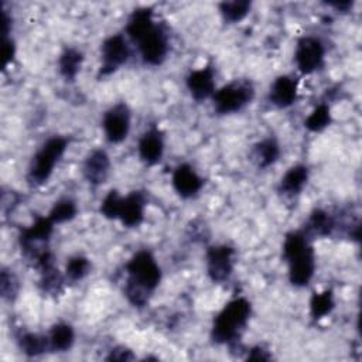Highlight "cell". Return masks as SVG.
<instances>
[{
  "mask_svg": "<svg viewBox=\"0 0 362 362\" xmlns=\"http://www.w3.org/2000/svg\"><path fill=\"white\" fill-rule=\"evenodd\" d=\"M297 90L298 83L294 78L288 75H280L274 79V82L270 86L269 100L277 107H288L296 102Z\"/></svg>",
  "mask_w": 362,
  "mask_h": 362,
  "instance_id": "e0dca14e",
  "label": "cell"
},
{
  "mask_svg": "<svg viewBox=\"0 0 362 362\" xmlns=\"http://www.w3.org/2000/svg\"><path fill=\"white\" fill-rule=\"evenodd\" d=\"M76 212H78V208H76V204L69 199V198H62L59 201H57L49 214H48V218L57 225V223H65L68 221H72L75 216H76Z\"/></svg>",
  "mask_w": 362,
  "mask_h": 362,
  "instance_id": "83f0119b",
  "label": "cell"
},
{
  "mask_svg": "<svg viewBox=\"0 0 362 362\" xmlns=\"http://www.w3.org/2000/svg\"><path fill=\"white\" fill-rule=\"evenodd\" d=\"M252 3L249 0H230L219 3V11L225 21L238 23L243 20L250 11Z\"/></svg>",
  "mask_w": 362,
  "mask_h": 362,
  "instance_id": "d4e9b609",
  "label": "cell"
},
{
  "mask_svg": "<svg viewBox=\"0 0 362 362\" xmlns=\"http://www.w3.org/2000/svg\"><path fill=\"white\" fill-rule=\"evenodd\" d=\"M0 290H1L3 298H7V300H11L17 294L18 283H17V279L14 277V274L10 270H6V269L1 270Z\"/></svg>",
  "mask_w": 362,
  "mask_h": 362,
  "instance_id": "4dcf8cb0",
  "label": "cell"
},
{
  "mask_svg": "<svg viewBox=\"0 0 362 362\" xmlns=\"http://www.w3.org/2000/svg\"><path fill=\"white\" fill-rule=\"evenodd\" d=\"M103 133L112 144H119L126 140L130 132V109L124 102L110 106L102 119Z\"/></svg>",
  "mask_w": 362,
  "mask_h": 362,
  "instance_id": "52a82bcc",
  "label": "cell"
},
{
  "mask_svg": "<svg viewBox=\"0 0 362 362\" xmlns=\"http://www.w3.org/2000/svg\"><path fill=\"white\" fill-rule=\"evenodd\" d=\"M14 55H16V45H14V41L8 37L3 38V68L6 69L8 66L10 62H13L14 59Z\"/></svg>",
  "mask_w": 362,
  "mask_h": 362,
  "instance_id": "1f68e13d",
  "label": "cell"
},
{
  "mask_svg": "<svg viewBox=\"0 0 362 362\" xmlns=\"http://www.w3.org/2000/svg\"><path fill=\"white\" fill-rule=\"evenodd\" d=\"M235 249L228 245L211 246L206 250V273L215 283L228 280L233 272Z\"/></svg>",
  "mask_w": 362,
  "mask_h": 362,
  "instance_id": "9c48e42d",
  "label": "cell"
},
{
  "mask_svg": "<svg viewBox=\"0 0 362 362\" xmlns=\"http://www.w3.org/2000/svg\"><path fill=\"white\" fill-rule=\"evenodd\" d=\"M82 173L85 180L90 185L103 184L107 180L110 173V158L107 153L102 148L92 150L83 161Z\"/></svg>",
  "mask_w": 362,
  "mask_h": 362,
  "instance_id": "7c38bea8",
  "label": "cell"
},
{
  "mask_svg": "<svg viewBox=\"0 0 362 362\" xmlns=\"http://www.w3.org/2000/svg\"><path fill=\"white\" fill-rule=\"evenodd\" d=\"M187 88L197 100H205L215 93V72L211 65L191 71L187 76Z\"/></svg>",
  "mask_w": 362,
  "mask_h": 362,
  "instance_id": "4fadbf2b",
  "label": "cell"
},
{
  "mask_svg": "<svg viewBox=\"0 0 362 362\" xmlns=\"http://www.w3.org/2000/svg\"><path fill=\"white\" fill-rule=\"evenodd\" d=\"M139 157L147 165L157 164L164 153V137L157 127H151L143 133L139 140Z\"/></svg>",
  "mask_w": 362,
  "mask_h": 362,
  "instance_id": "9a60e30c",
  "label": "cell"
},
{
  "mask_svg": "<svg viewBox=\"0 0 362 362\" xmlns=\"http://www.w3.org/2000/svg\"><path fill=\"white\" fill-rule=\"evenodd\" d=\"M66 147L68 139L62 136H52L44 141V144L37 150L30 161L27 173L28 184L33 187L45 184L52 175L54 168L64 156Z\"/></svg>",
  "mask_w": 362,
  "mask_h": 362,
  "instance_id": "3957f363",
  "label": "cell"
},
{
  "mask_svg": "<svg viewBox=\"0 0 362 362\" xmlns=\"http://www.w3.org/2000/svg\"><path fill=\"white\" fill-rule=\"evenodd\" d=\"M247 361H269L270 355L262 346H255L247 352Z\"/></svg>",
  "mask_w": 362,
  "mask_h": 362,
  "instance_id": "836d02e7",
  "label": "cell"
},
{
  "mask_svg": "<svg viewBox=\"0 0 362 362\" xmlns=\"http://www.w3.org/2000/svg\"><path fill=\"white\" fill-rule=\"evenodd\" d=\"M156 27L153 18V10L150 7L136 8L129 17L126 25V34L134 42H139L143 37H146Z\"/></svg>",
  "mask_w": 362,
  "mask_h": 362,
  "instance_id": "ac0fdd59",
  "label": "cell"
},
{
  "mask_svg": "<svg viewBox=\"0 0 362 362\" xmlns=\"http://www.w3.org/2000/svg\"><path fill=\"white\" fill-rule=\"evenodd\" d=\"M122 195L116 189H110L100 204V214L107 219H117L122 205Z\"/></svg>",
  "mask_w": 362,
  "mask_h": 362,
  "instance_id": "f546056e",
  "label": "cell"
},
{
  "mask_svg": "<svg viewBox=\"0 0 362 362\" xmlns=\"http://www.w3.org/2000/svg\"><path fill=\"white\" fill-rule=\"evenodd\" d=\"M331 123V110L325 103L318 105L304 120V127L310 132L318 133L328 127Z\"/></svg>",
  "mask_w": 362,
  "mask_h": 362,
  "instance_id": "4316f807",
  "label": "cell"
},
{
  "mask_svg": "<svg viewBox=\"0 0 362 362\" xmlns=\"http://www.w3.org/2000/svg\"><path fill=\"white\" fill-rule=\"evenodd\" d=\"M328 6H331V7H334L335 10H339V11H346V10H349V7H352V1H349V0H344V1H328L327 3Z\"/></svg>",
  "mask_w": 362,
  "mask_h": 362,
  "instance_id": "d590c367",
  "label": "cell"
},
{
  "mask_svg": "<svg viewBox=\"0 0 362 362\" xmlns=\"http://www.w3.org/2000/svg\"><path fill=\"white\" fill-rule=\"evenodd\" d=\"M280 156V146L276 139L267 137L253 146V157L260 168H266L277 161Z\"/></svg>",
  "mask_w": 362,
  "mask_h": 362,
  "instance_id": "603a6c76",
  "label": "cell"
},
{
  "mask_svg": "<svg viewBox=\"0 0 362 362\" xmlns=\"http://www.w3.org/2000/svg\"><path fill=\"white\" fill-rule=\"evenodd\" d=\"M325 48L324 44L313 35L301 37L297 41L294 59L298 71L304 75H310L317 71L324 61Z\"/></svg>",
  "mask_w": 362,
  "mask_h": 362,
  "instance_id": "ba28073f",
  "label": "cell"
},
{
  "mask_svg": "<svg viewBox=\"0 0 362 362\" xmlns=\"http://www.w3.org/2000/svg\"><path fill=\"white\" fill-rule=\"evenodd\" d=\"M202 178L189 164H180L173 173V187L181 198H191L202 188Z\"/></svg>",
  "mask_w": 362,
  "mask_h": 362,
  "instance_id": "2e32d148",
  "label": "cell"
},
{
  "mask_svg": "<svg viewBox=\"0 0 362 362\" xmlns=\"http://www.w3.org/2000/svg\"><path fill=\"white\" fill-rule=\"evenodd\" d=\"M11 28V18L8 17V14L1 10V33H3V38L7 37V34L10 33Z\"/></svg>",
  "mask_w": 362,
  "mask_h": 362,
  "instance_id": "e575fe53",
  "label": "cell"
},
{
  "mask_svg": "<svg viewBox=\"0 0 362 362\" xmlns=\"http://www.w3.org/2000/svg\"><path fill=\"white\" fill-rule=\"evenodd\" d=\"M335 228V222L332 216L324 211V209H314L307 221L305 225V235H314V236H328L331 235L332 229Z\"/></svg>",
  "mask_w": 362,
  "mask_h": 362,
  "instance_id": "7402d4cb",
  "label": "cell"
},
{
  "mask_svg": "<svg viewBox=\"0 0 362 362\" xmlns=\"http://www.w3.org/2000/svg\"><path fill=\"white\" fill-rule=\"evenodd\" d=\"M139 51L141 59L153 66L161 65L168 54V37L165 31L156 24V27L143 37L139 42Z\"/></svg>",
  "mask_w": 362,
  "mask_h": 362,
  "instance_id": "30bf717a",
  "label": "cell"
},
{
  "mask_svg": "<svg viewBox=\"0 0 362 362\" xmlns=\"http://www.w3.org/2000/svg\"><path fill=\"white\" fill-rule=\"evenodd\" d=\"M47 337H48L49 351H54V352H65L71 349L75 341L74 328L66 322H58L52 325Z\"/></svg>",
  "mask_w": 362,
  "mask_h": 362,
  "instance_id": "ffe728a7",
  "label": "cell"
},
{
  "mask_svg": "<svg viewBox=\"0 0 362 362\" xmlns=\"http://www.w3.org/2000/svg\"><path fill=\"white\" fill-rule=\"evenodd\" d=\"M288 264V280L296 287H304L310 283L315 272V256L310 245L300 253L286 260Z\"/></svg>",
  "mask_w": 362,
  "mask_h": 362,
  "instance_id": "8fae6325",
  "label": "cell"
},
{
  "mask_svg": "<svg viewBox=\"0 0 362 362\" xmlns=\"http://www.w3.org/2000/svg\"><path fill=\"white\" fill-rule=\"evenodd\" d=\"M129 55V45L122 34L107 37L100 47V66L98 76H109L110 74L116 72L123 64H126Z\"/></svg>",
  "mask_w": 362,
  "mask_h": 362,
  "instance_id": "8992f818",
  "label": "cell"
},
{
  "mask_svg": "<svg viewBox=\"0 0 362 362\" xmlns=\"http://www.w3.org/2000/svg\"><path fill=\"white\" fill-rule=\"evenodd\" d=\"M83 62V54L76 48H65L58 59L59 74L65 81H74L81 71Z\"/></svg>",
  "mask_w": 362,
  "mask_h": 362,
  "instance_id": "44dd1931",
  "label": "cell"
},
{
  "mask_svg": "<svg viewBox=\"0 0 362 362\" xmlns=\"http://www.w3.org/2000/svg\"><path fill=\"white\" fill-rule=\"evenodd\" d=\"M90 270V262L88 257L82 255H75L69 257V260L65 264V276L71 281L82 280Z\"/></svg>",
  "mask_w": 362,
  "mask_h": 362,
  "instance_id": "f1b7e54d",
  "label": "cell"
},
{
  "mask_svg": "<svg viewBox=\"0 0 362 362\" xmlns=\"http://www.w3.org/2000/svg\"><path fill=\"white\" fill-rule=\"evenodd\" d=\"M146 209V195L140 191H133L122 198V205L119 211V221L126 228H136L144 219Z\"/></svg>",
  "mask_w": 362,
  "mask_h": 362,
  "instance_id": "5bb4252c",
  "label": "cell"
},
{
  "mask_svg": "<svg viewBox=\"0 0 362 362\" xmlns=\"http://www.w3.org/2000/svg\"><path fill=\"white\" fill-rule=\"evenodd\" d=\"M250 313V303L243 297H238L226 303L214 320L211 329L212 341L216 344L235 342L245 329Z\"/></svg>",
  "mask_w": 362,
  "mask_h": 362,
  "instance_id": "7a4b0ae2",
  "label": "cell"
},
{
  "mask_svg": "<svg viewBox=\"0 0 362 362\" xmlns=\"http://www.w3.org/2000/svg\"><path fill=\"white\" fill-rule=\"evenodd\" d=\"M308 180V168L304 164H296L290 167L280 180L279 189L286 195L298 194Z\"/></svg>",
  "mask_w": 362,
  "mask_h": 362,
  "instance_id": "d6986e66",
  "label": "cell"
},
{
  "mask_svg": "<svg viewBox=\"0 0 362 362\" xmlns=\"http://www.w3.org/2000/svg\"><path fill=\"white\" fill-rule=\"evenodd\" d=\"M255 89L247 81H232L212 95L214 109L219 115H229L242 110L253 99Z\"/></svg>",
  "mask_w": 362,
  "mask_h": 362,
  "instance_id": "277c9868",
  "label": "cell"
},
{
  "mask_svg": "<svg viewBox=\"0 0 362 362\" xmlns=\"http://www.w3.org/2000/svg\"><path fill=\"white\" fill-rule=\"evenodd\" d=\"M334 304V294L331 290L314 293L310 300V314L314 320H320L332 311Z\"/></svg>",
  "mask_w": 362,
  "mask_h": 362,
  "instance_id": "484cf974",
  "label": "cell"
},
{
  "mask_svg": "<svg viewBox=\"0 0 362 362\" xmlns=\"http://www.w3.org/2000/svg\"><path fill=\"white\" fill-rule=\"evenodd\" d=\"M18 346L27 356H38L49 349L48 337L34 332H25L20 337Z\"/></svg>",
  "mask_w": 362,
  "mask_h": 362,
  "instance_id": "cb8c5ba5",
  "label": "cell"
},
{
  "mask_svg": "<svg viewBox=\"0 0 362 362\" xmlns=\"http://www.w3.org/2000/svg\"><path fill=\"white\" fill-rule=\"evenodd\" d=\"M127 280L124 284V296L127 301L141 308L161 281V269L154 256L148 250H139L126 264Z\"/></svg>",
  "mask_w": 362,
  "mask_h": 362,
  "instance_id": "6da1fadb",
  "label": "cell"
},
{
  "mask_svg": "<svg viewBox=\"0 0 362 362\" xmlns=\"http://www.w3.org/2000/svg\"><path fill=\"white\" fill-rule=\"evenodd\" d=\"M132 359H134V355L126 346H116L106 356V361H132Z\"/></svg>",
  "mask_w": 362,
  "mask_h": 362,
  "instance_id": "d6a6232c",
  "label": "cell"
},
{
  "mask_svg": "<svg viewBox=\"0 0 362 362\" xmlns=\"http://www.w3.org/2000/svg\"><path fill=\"white\" fill-rule=\"evenodd\" d=\"M54 225L55 223L48 216H37L20 235V247L23 253L35 262L37 257L47 250L45 243L52 235Z\"/></svg>",
  "mask_w": 362,
  "mask_h": 362,
  "instance_id": "5b68a950",
  "label": "cell"
}]
</instances>
